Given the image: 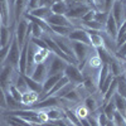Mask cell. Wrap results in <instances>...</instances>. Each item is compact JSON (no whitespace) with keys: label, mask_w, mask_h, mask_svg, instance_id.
<instances>
[{"label":"cell","mask_w":126,"mask_h":126,"mask_svg":"<svg viewBox=\"0 0 126 126\" xmlns=\"http://www.w3.org/2000/svg\"><path fill=\"white\" fill-rule=\"evenodd\" d=\"M22 47L19 46L18 40H16V37L14 34L13 37V40H12V44H10V49H9V53L4 61V64H10L14 68H18V64H19V57H20V49Z\"/></svg>","instance_id":"cell-1"},{"label":"cell","mask_w":126,"mask_h":126,"mask_svg":"<svg viewBox=\"0 0 126 126\" xmlns=\"http://www.w3.org/2000/svg\"><path fill=\"white\" fill-rule=\"evenodd\" d=\"M63 75H64L69 83H72V85H75V86H78V85H82V82H83V75H82V72L81 69L75 66V64H71V63H68L64 72H63Z\"/></svg>","instance_id":"cell-2"},{"label":"cell","mask_w":126,"mask_h":126,"mask_svg":"<svg viewBox=\"0 0 126 126\" xmlns=\"http://www.w3.org/2000/svg\"><path fill=\"white\" fill-rule=\"evenodd\" d=\"M92 8L87 4H77L73 3L72 5H68V10L66 13V16L68 19H82L87 12H90Z\"/></svg>","instance_id":"cell-3"},{"label":"cell","mask_w":126,"mask_h":126,"mask_svg":"<svg viewBox=\"0 0 126 126\" xmlns=\"http://www.w3.org/2000/svg\"><path fill=\"white\" fill-rule=\"evenodd\" d=\"M14 73V67L10 64H4L1 71H0V88H3L4 92L9 91V87L13 85L12 83V77Z\"/></svg>","instance_id":"cell-4"},{"label":"cell","mask_w":126,"mask_h":126,"mask_svg":"<svg viewBox=\"0 0 126 126\" xmlns=\"http://www.w3.org/2000/svg\"><path fill=\"white\" fill-rule=\"evenodd\" d=\"M90 47L85 43H79V42H73L72 43V49H73V53H75V57L77 59V62H81V68L83 67V63L86 62V58L90 53Z\"/></svg>","instance_id":"cell-5"},{"label":"cell","mask_w":126,"mask_h":126,"mask_svg":"<svg viewBox=\"0 0 126 126\" xmlns=\"http://www.w3.org/2000/svg\"><path fill=\"white\" fill-rule=\"evenodd\" d=\"M63 101V98L58 97V96H50L47 98L40 100L39 102L33 103L32 106H29L28 109L32 110H44V109H50V107H56L58 105H61V102Z\"/></svg>","instance_id":"cell-6"},{"label":"cell","mask_w":126,"mask_h":126,"mask_svg":"<svg viewBox=\"0 0 126 126\" xmlns=\"http://www.w3.org/2000/svg\"><path fill=\"white\" fill-rule=\"evenodd\" d=\"M28 29H29V22L23 18L18 22V25H16V30H15V37H16V40L20 47H23L24 42H25V37H27V33H28Z\"/></svg>","instance_id":"cell-7"},{"label":"cell","mask_w":126,"mask_h":126,"mask_svg":"<svg viewBox=\"0 0 126 126\" xmlns=\"http://www.w3.org/2000/svg\"><path fill=\"white\" fill-rule=\"evenodd\" d=\"M68 64V62H66L64 59H62L58 56H54L53 59H52L50 63V67L48 69V75L49 76H53V75H59V73H63Z\"/></svg>","instance_id":"cell-8"},{"label":"cell","mask_w":126,"mask_h":126,"mask_svg":"<svg viewBox=\"0 0 126 126\" xmlns=\"http://www.w3.org/2000/svg\"><path fill=\"white\" fill-rule=\"evenodd\" d=\"M109 68H110V72L115 77H117L120 75H124L125 73V63L117 58L116 56H111L110 59H109Z\"/></svg>","instance_id":"cell-9"},{"label":"cell","mask_w":126,"mask_h":126,"mask_svg":"<svg viewBox=\"0 0 126 126\" xmlns=\"http://www.w3.org/2000/svg\"><path fill=\"white\" fill-rule=\"evenodd\" d=\"M68 38L72 42H79V43H85L87 46H91L90 35H88V33L86 32V29H81V28L73 29L71 33H69Z\"/></svg>","instance_id":"cell-10"},{"label":"cell","mask_w":126,"mask_h":126,"mask_svg":"<svg viewBox=\"0 0 126 126\" xmlns=\"http://www.w3.org/2000/svg\"><path fill=\"white\" fill-rule=\"evenodd\" d=\"M111 15L113 16L117 27H120L124 22V15H125V6H124L122 1H115L113 3V5L111 8Z\"/></svg>","instance_id":"cell-11"},{"label":"cell","mask_w":126,"mask_h":126,"mask_svg":"<svg viewBox=\"0 0 126 126\" xmlns=\"http://www.w3.org/2000/svg\"><path fill=\"white\" fill-rule=\"evenodd\" d=\"M46 22L48 25H62V27H73L72 23L69 22V19L66 15H58V14H50Z\"/></svg>","instance_id":"cell-12"},{"label":"cell","mask_w":126,"mask_h":126,"mask_svg":"<svg viewBox=\"0 0 126 126\" xmlns=\"http://www.w3.org/2000/svg\"><path fill=\"white\" fill-rule=\"evenodd\" d=\"M24 18L28 20V22H32V23H35L37 25H39L42 28V30L44 32V33H48L49 35L50 34H53V32H52L50 27L48 25V23L46 22L44 19H40V18H37V16H33V15H30L29 13H25L24 14Z\"/></svg>","instance_id":"cell-13"},{"label":"cell","mask_w":126,"mask_h":126,"mask_svg":"<svg viewBox=\"0 0 126 126\" xmlns=\"http://www.w3.org/2000/svg\"><path fill=\"white\" fill-rule=\"evenodd\" d=\"M24 81H25V85L28 87V91H32V92H37L40 94H43V83H39L37 81H34L32 77H29L28 75H22Z\"/></svg>","instance_id":"cell-14"},{"label":"cell","mask_w":126,"mask_h":126,"mask_svg":"<svg viewBox=\"0 0 126 126\" xmlns=\"http://www.w3.org/2000/svg\"><path fill=\"white\" fill-rule=\"evenodd\" d=\"M105 29H106L107 34L112 38V39H116L117 37V30H119V27L116 24V22H115L113 16L109 13L107 15V19H106V23H105Z\"/></svg>","instance_id":"cell-15"},{"label":"cell","mask_w":126,"mask_h":126,"mask_svg":"<svg viewBox=\"0 0 126 126\" xmlns=\"http://www.w3.org/2000/svg\"><path fill=\"white\" fill-rule=\"evenodd\" d=\"M46 76H47V67L44 63H38L35 66V69L32 75V78L34 81L39 82V83H43L46 81Z\"/></svg>","instance_id":"cell-16"},{"label":"cell","mask_w":126,"mask_h":126,"mask_svg":"<svg viewBox=\"0 0 126 126\" xmlns=\"http://www.w3.org/2000/svg\"><path fill=\"white\" fill-rule=\"evenodd\" d=\"M39 98H40V96H39V93H37V92L27 91V92H23L22 93V103L25 105L27 109L29 106H32L33 103H35Z\"/></svg>","instance_id":"cell-17"},{"label":"cell","mask_w":126,"mask_h":126,"mask_svg":"<svg viewBox=\"0 0 126 126\" xmlns=\"http://www.w3.org/2000/svg\"><path fill=\"white\" fill-rule=\"evenodd\" d=\"M14 34L15 33H12V32L9 30V27L1 25V28H0V48L6 46L8 43H10Z\"/></svg>","instance_id":"cell-18"},{"label":"cell","mask_w":126,"mask_h":126,"mask_svg":"<svg viewBox=\"0 0 126 126\" xmlns=\"http://www.w3.org/2000/svg\"><path fill=\"white\" fill-rule=\"evenodd\" d=\"M63 77V73H59V75H53V76H49L44 82H43V96L49 92L52 88H53V86L56 85V83Z\"/></svg>","instance_id":"cell-19"},{"label":"cell","mask_w":126,"mask_h":126,"mask_svg":"<svg viewBox=\"0 0 126 126\" xmlns=\"http://www.w3.org/2000/svg\"><path fill=\"white\" fill-rule=\"evenodd\" d=\"M46 115H47L48 121H58V120H62V119H66L64 111L56 109V107L48 109V111H46Z\"/></svg>","instance_id":"cell-20"},{"label":"cell","mask_w":126,"mask_h":126,"mask_svg":"<svg viewBox=\"0 0 126 126\" xmlns=\"http://www.w3.org/2000/svg\"><path fill=\"white\" fill-rule=\"evenodd\" d=\"M5 97H6V103H8V110H10V111H16V110H23L24 107V105L22 103V102H19V101H16L12 94L9 93V91L8 92H5Z\"/></svg>","instance_id":"cell-21"},{"label":"cell","mask_w":126,"mask_h":126,"mask_svg":"<svg viewBox=\"0 0 126 126\" xmlns=\"http://www.w3.org/2000/svg\"><path fill=\"white\" fill-rule=\"evenodd\" d=\"M68 10V5L66 1H56L50 5V12L52 14H58V15H66Z\"/></svg>","instance_id":"cell-22"},{"label":"cell","mask_w":126,"mask_h":126,"mask_svg":"<svg viewBox=\"0 0 126 126\" xmlns=\"http://www.w3.org/2000/svg\"><path fill=\"white\" fill-rule=\"evenodd\" d=\"M0 15L3 25H9V3L8 0H0Z\"/></svg>","instance_id":"cell-23"},{"label":"cell","mask_w":126,"mask_h":126,"mask_svg":"<svg viewBox=\"0 0 126 126\" xmlns=\"http://www.w3.org/2000/svg\"><path fill=\"white\" fill-rule=\"evenodd\" d=\"M30 15H33V16H37V18H40V19H47L52 12H50V8L49 6H38L37 9L34 10H32V12H29Z\"/></svg>","instance_id":"cell-24"},{"label":"cell","mask_w":126,"mask_h":126,"mask_svg":"<svg viewBox=\"0 0 126 126\" xmlns=\"http://www.w3.org/2000/svg\"><path fill=\"white\" fill-rule=\"evenodd\" d=\"M112 98H113L115 106H116V110L121 115H125V111H126V98H124L121 94H119L117 92L112 96Z\"/></svg>","instance_id":"cell-25"},{"label":"cell","mask_w":126,"mask_h":126,"mask_svg":"<svg viewBox=\"0 0 126 126\" xmlns=\"http://www.w3.org/2000/svg\"><path fill=\"white\" fill-rule=\"evenodd\" d=\"M50 52L48 49H42L37 47V50L34 52V64H38V63H44V61L47 59V57L49 56Z\"/></svg>","instance_id":"cell-26"},{"label":"cell","mask_w":126,"mask_h":126,"mask_svg":"<svg viewBox=\"0 0 126 126\" xmlns=\"http://www.w3.org/2000/svg\"><path fill=\"white\" fill-rule=\"evenodd\" d=\"M117 110H116V106H115V103H113V100L111 101H109L107 103H105V105H102V112L107 116V119L109 120H112L113 119V115H115V112H116Z\"/></svg>","instance_id":"cell-27"},{"label":"cell","mask_w":126,"mask_h":126,"mask_svg":"<svg viewBox=\"0 0 126 126\" xmlns=\"http://www.w3.org/2000/svg\"><path fill=\"white\" fill-rule=\"evenodd\" d=\"M27 3L28 0H15L14 3V9H15V22L18 23L20 16H22L24 9L27 8Z\"/></svg>","instance_id":"cell-28"},{"label":"cell","mask_w":126,"mask_h":126,"mask_svg":"<svg viewBox=\"0 0 126 126\" xmlns=\"http://www.w3.org/2000/svg\"><path fill=\"white\" fill-rule=\"evenodd\" d=\"M115 78H116V83H117V93L121 94L124 98H126V76H125V73L115 77Z\"/></svg>","instance_id":"cell-29"},{"label":"cell","mask_w":126,"mask_h":126,"mask_svg":"<svg viewBox=\"0 0 126 126\" xmlns=\"http://www.w3.org/2000/svg\"><path fill=\"white\" fill-rule=\"evenodd\" d=\"M52 32L59 37H68L69 33L73 30V27H62V25H49Z\"/></svg>","instance_id":"cell-30"},{"label":"cell","mask_w":126,"mask_h":126,"mask_svg":"<svg viewBox=\"0 0 126 126\" xmlns=\"http://www.w3.org/2000/svg\"><path fill=\"white\" fill-rule=\"evenodd\" d=\"M116 91H117V83H116V78H113V81L111 82L110 87L107 88L106 92H105V96H103V100H102L103 105L107 103V102L112 98V96H113L115 93H116Z\"/></svg>","instance_id":"cell-31"},{"label":"cell","mask_w":126,"mask_h":126,"mask_svg":"<svg viewBox=\"0 0 126 126\" xmlns=\"http://www.w3.org/2000/svg\"><path fill=\"white\" fill-rule=\"evenodd\" d=\"M110 75H111V72H110L109 64H102L101 68H100V76H98V88L102 86V83L106 81V78Z\"/></svg>","instance_id":"cell-32"},{"label":"cell","mask_w":126,"mask_h":126,"mask_svg":"<svg viewBox=\"0 0 126 126\" xmlns=\"http://www.w3.org/2000/svg\"><path fill=\"white\" fill-rule=\"evenodd\" d=\"M96 52H97V57L101 59L102 64H107L109 63V59L111 57L110 52L105 48V47H100V48H96Z\"/></svg>","instance_id":"cell-33"},{"label":"cell","mask_w":126,"mask_h":126,"mask_svg":"<svg viewBox=\"0 0 126 126\" xmlns=\"http://www.w3.org/2000/svg\"><path fill=\"white\" fill-rule=\"evenodd\" d=\"M85 107L88 110L90 113H94V112L97 111V109H98V103L96 102V100H94L93 97L88 96V97L85 100Z\"/></svg>","instance_id":"cell-34"},{"label":"cell","mask_w":126,"mask_h":126,"mask_svg":"<svg viewBox=\"0 0 126 126\" xmlns=\"http://www.w3.org/2000/svg\"><path fill=\"white\" fill-rule=\"evenodd\" d=\"M64 115H66V119H68L71 124L76 125V126H82L81 120L77 117V115H76L75 111H72V110H69V109H66V110H64Z\"/></svg>","instance_id":"cell-35"},{"label":"cell","mask_w":126,"mask_h":126,"mask_svg":"<svg viewBox=\"0 0 126 126\" xmlns=\"http://www.w3.org/2000/svg\"><path fill=\"white\" fill-rule=\"evenodd\" d=\"M82 86L88 93H94L97 91V86L94 85V82L92 78L87 77V78H83V82H82Z\"/></svg>","instance_id":"cell-36"},{"label":"cell","mask_w":126,"mask_h":126,"mask_svg":"<svg viewBox=\"0 0 126 126\" xmlns=\"http://www.w3.org/2000/svg\"><path fill=\"white\" fill-rule=\"evenodd\" d=\"M63 100H67V101H71V102H78L81 98H79V93L76 91V88L71 90L69 92H67L64 96L62 97Z\"/></svg>","instance_id":"cell-37"},{"label":"cell","mask_w":126,"mask_h":126,"mask_svg":"<svg viewBox=\"0 0 126 126\" xmlns=\"http://www.w3.org/2000/svg\"><path fill=\"white\" fill-rule=\"evenodd\" d=\"M82 24L85 25L87 29H91V30H98V32H101L102 28H103V25L101 23L96 22V20H91V22H82Z\"/></svg>","instance_id":"cell-38"},{"label":"cell","mask_w":126,"mask_h":126,"mask_svg":"<svg viewBox=\"0 0 126 126\" xmlns=\"http://www.w3.org/2000/svg\"><path fill=\"white\" fill-rule=\"evenodd\" d=\"M112 121L115 122V126H126V120L124 117V115H121L119 111L115 112Z\"/></svg>","instance_id":"cell-39"},{"label":"cell","mask_w":126,"mask_h":126,"mask_svg":"<svg viewBox=\"0 0 126 126\" xmlns=\"http://www.w3.org/2000/svg\"><path fill=\"white\" fill-rule=\"evenodd\" d=\"M30 25H32V38H42L44 32L42 30V28L39 25H37L35 23H32L30 22Z\"/></svg>","instance_id":"cell-40"},{"label":"cell","mask_w":126,"mask_h":126,"mask_svg":"<svg viewBox=\"0 0 126 126\" xmlns=\"http://www.w3.org/2000/svg\"><path fill=\"white\" fill-rule=\"evenodd\" d=\"M9 93L12 94V96H13L16 101L22 102V92H20V91L15 87V85H12V86L9 87Z\"/></svg>","instance_id":"cell-41"},{"label":"cell","mask_w":126,"mask_h":126,"mask_svg":"<svg viewBox=\"0 0 126 126\" xmlns=\"http://www.w3.org/2000/svg\"><path fill=\"white\" fill-rule=\"evenodd\" d=\"M75 112H76L77 117H78L79 120H82V119H86V117L88 116V115H90L88 110L85 107V105H83V106H79V107H77V110H76Z\"/></svg>","instance_id":"cell-42"},{"label":"cell","mask_w":126,"mask_h":126,"mask_svg":"<svg viewBox=\"0 0 126 126\" xmlns=\"http://www.w3.org/2000/svg\"><path fill=\"white\" fill-rule=\"evenodd\" d=\"M113 78H115V76L112 75V73H111V75L106 78V81H105L103 83H102V86L100 87V90H101V93H105V92H106L107 91V88L110 87V85H111V82L113 81Z\"/></svg>","instance_id":"cell-43"},{"label":"cell","mask_w":126,"mask_h":126,"mask_svg":"<svg viewBox=\"0 0 126 126\" xmlns=\"http://www.w3.org/2000/svg\"><path fill=\"white\" fill-rule=\"evenodd\" d=\"M30 42H32V43H33L35 47H38V48H42V49H48L47 44L44 43V40L42 39V38H32V39H30Z\"/></svg>","instance_id":"cell-44"},{"label":"cell","mask_w":126,"mask_h":126,"mask_svg":"<svg viewBox=\"0 0 126 126\" xmlns=\"http://www.w3.org/2000/svg\"><path fill=\"white\" fill-rule=\"evenodd\" d=\"M88 63H90V66H91L92 68H101V66H102V62H101V59H100L97 56L91 57Z\"/></svg>","instance_id":"cell-45"},{"label":"cell","mask_w":126,"mask_h":126,"mask_svg":"<svg viewBox=\"0 0 126 126\" xmlns=\"http://www.w3.org/2000/svg\"><path fill=\"white\" fill-rule=\"evenodd\" d=\"M94 15H96V10L91 9L90 12H87L85 15H83V18L81 20L82 22H91V20H94Z\"/></svg>","instance_id":"cell-46"},{"label":"cell","mask_w":126,"mask_h":126,"mask_svg":"<svg viewBox=\"0 0 126 126\" xmlns=\"http://www.w3.org/2000/svg\"><path fill=\"white\" fill-rule=\"evenodd\" d=\"M39 1L40 0H28L27 3V12H32V10H34L39 6Z\"/></svg>","instance_id":"cell-47"},{"label":"cell","mask_w":126,"mask_h":126,"mask_svg":"<svg viewBox=\"0 0 126 126\" xmlns=\"http://www.w3.org/2000/svg\"><path fill=\"white\" fill-rule=\"evenodd\" d=\"M0 107L8 110V103H6V97H5V92L3 88H0Z\"/></svg>","instance_id":"cell-48"},{"label":"cell","mask_w":126,"mask_h":126,"mask_svg":"<svg viewBox=\"0 0 126 126\" xmlns=\"http://www.w3.org/2000/svg\"><path fill=\"white\" fill-rule=\"evenodd\" d=\"M125 56H126V40L121 44V47L117 48V50H116V57L117 58H122Z\"/></svg>","instance_id":"cell-49"},{"label":"cell","mask_w":126,"mask_h":126,"mask_svg":"<svg viewBox=\"0 0 126 126\" xmlns=\"http://www.w3.org/2000/svg\"><path fill=\"white\" fill-rule=\"evenodd\" d=\"M126 34V20H124L122 22V24L119 27V30H117V37H116V40L117 39H120L122 35H125Z\"/></svg>","instance_id":"cell-50"},{"label":"cell","mask_w":126,"mask_h":126,"mask_svg":"<svg viewBox=\"0 0 126 126\" xmlns=\"http://www.w3.org/2000/svg\"><path fill=\"white\" fill-rule=\"evenodd\" d=\"M97 122H98L100 126H106V124L109 122V119H107V116L103 112H101L98 115V117H97Z\"/></svg>","instance_id":"cell-51"},{"label":"cell","mask_w":126,"mask_h":126,"mask_svg":"<svg viewBox=\"0 0 126 126\" xmlns=\"http://www.w3.org/2000/svg\"><path fill=\"white\" fill-rule=\"evenodd\" d=\"M115 1H116V0H105V3H103L105 4V13H109L110 12Z\"/></svg>","instance_id":"cell-52"},{"label":"cell","mask_w":126,"mask_h":126,"mask_svg":"<svg viewBox=\"0 0 126 126\" xmlns=\"http://www.w3.org/2000/svg\"><path fill=\"white\" fill-rule=\"evenodd\" d=\"M42 126H58V124L56 121H46L43 124H40Z\"/></svg>","instance_id":"cell-53"},{"label":"cell","mask_w":126,"mask_h":126,"mask_svg":"<svg viewBox=\"0 0 126 126\" xmlns=\"http://www.w3.org/2000/svg\"><path fill=\"white\" fill-rule=\"evenodd\" d=\"M73 3H77V4H86L85 0H73Z\"/></svg>","instance_id":"cell-54"},{"label":"cell","mask_w":126,"mask_h":126,"mask_svg":"<svg viewBox=\"0 0 126 126\" xmlns=\"http://www.w3.org/2000/svg\"><path fill=\"white\" fill-rule=\"evenodd\" d=\"M106 126H115V122L112 120H109V122L106 124Z\"/></svg>","instance_id":"cell-55"},{"label":"cell","mask_w":126,"mask_h":126,"mask_svg":"<svg viewBox=\"0 0 126 126\" xmlns=\"http://www.w3.org/2000/svg\"><path fill=\"white\" fill-rule=\"evenodd\" d=\"M64 1L67 3V5H72L73 4V0H64Z\"/></svg>","instance_id":"cell-56"},{"label":"cell","mask_w":126,"mask_h":126,"mask_svg":"<svg viewBox=\"0 0 126 126\" xmlns=\"http://www.w3.org/2000/svg\"><path fill=\"white\" fill-rule=\"evenodd\" d=\"M14 3H15V0H10V4H13V5H14Z\"/></svg>","instance_id":"cell-57"},{"label":"cell","mask_w":126,"mask_h":126,"mask_svg":"<svg viewBox=\"0 0 126 126\" xmlns=\"http://www.w3.org/2000/svg\"><path fill=\"white\" fill-rule=\"evenodd\" d=\"M122 4H124V6L126 8V0H125V1H122Z\"/></svg>","instance_id":"cell-58"},{"label":"cell","mask_w":126,"mask_h":126,"mask_svg":"<svg viewBox=\"0 0 126 126\" xmlns=\"http://www.w3.org/2000/svg\"><path fill=\"white\" fill-rule=\"evenodd\" d=\"M94 3H96V4H98V3H100V0H94Z\"/></svg>","instance_id":"cell-59"},{"label":"cell","mask_w":126,"mask_h":126,"mask_svg":"<svg viewBox=\"0 0 126 126\" xmlns=\"http://www.w3.org/2000/svg\"><path fill=\"white\" fill-rule=\"evenodd\" d=\"M124 117H125V120H126V111H125V115H124Z\"/></svg>","instance_id":"cell-60"},{"label":"cell","mask_w":126,"mask_h":126,"mask_svg":"<svg viewBox=\"0 0 126 126\" xmlns=\"http://www.w3.org/2000/svg\"><path fill=\"white\" fill-rule=\"evenodd\" d=\"M125 76H126V64H125Z\"/></svg>","instance_id":"cell-61"},{"label":"cell","mask_w":126,"mask_h":126,"mask_svg":"<svg viewBox=\"0 0 126 126\" xmlns=\"http://www.w3.org/2000/svg\"><path fill=\"white\" fill-rule=\"evenodd\" d=\"M116 1H125V0H116Z\"/></svg>","instance_id":"cell-62"},{"label":"cell","mask_w":126,"mask_h":126,"mask_svg":"<svg viewBox=\"0 0 126 126\" xmlns=\"http://www.w3.org/2000/svg\"><path fill=\"white\" fill-rule=\"evenodd\" d=\"M125 13H126V10H125Z\"/></svg>","instance_id":"cell-63"}]
</instances>
